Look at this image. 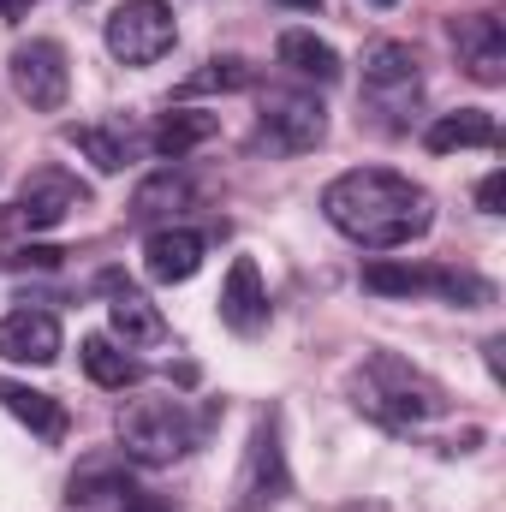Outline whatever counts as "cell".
I'll use <instances>...</instances> for the list:
<instances>
[{
	"instance_id": "cell-9",
	"label": "cell",
	"mask_w": 506,
	"mask_h": 512,
	"mask_svg": "<svg viewBox=\"0 0 506 512\" xmlns=\"http://www.w3.org/2000/svg\"><path fill=\"white\" fill-rule=\"evenodd\" d=\"M292 477H286V447H280V417H256V435L245 447V471H239V512H268L286 501Z\"/></svg>"
},
{
	"instance_id": "cell-10",
	"label": "cell",
	"mask_w": 506,
	"mask_h": 512,
	"mask_svg": "<svg viewBox=\"0 0 506 512\" xmlns=\"http://www.w3.org/2000/svg\"><path fill=\"white\" fill-rule=\"evenodd\" d=\"M453 42H459L465 72H471L477 84H506V24L495 12L459 18V24H453Z\"/></svg>"
},
{
	"instance_id": "cell-8",
	"label": "cell",
	"mask_w": 506,
	"mask_h": 512,
	"mask_svg": "<svg viewBox=\"0 0 506 512\" xmlns=\"http://www.w3.org/2000/svg\"><path fill=\"white\" fill-rule=\"evenodd\" d=\"M256 126H262V137H268L280 155H304V149H316V143L328 137V114H322V102H316L310 90L274 84V90H262Z\"/></svg>"
},
{
	"instance_id": "cell-20",
	"label": "cell",
	"mask_w": 506,
	"mask_h": 512,
	"mask_svg": "<svg viewBox=\"0 0 506 512\" xmlns=\"http://www.w3.org/2000/svg\"><path fill=\"white\" fill-rule=\"evenodd\" d=\"M0 405H6L30 435H42V441H60V435H66V405H60L54 393H36L30 382H6V376H0Z\"/></svg>"
},
{
	"instance_id": "cell-18",
	"label": "cell",
	"mask_w": 506,
	"mask_h": 512,
	"mask_svg": "<svg viewBox=\"0 0 506 512\" xmlns=\"http://www.w3.org/2000/svg\"><path fill=\"white\" fill-rule=\"evenodd\" d=\"M423 143L435 155H453V149H495L501 143V126L489 108H459V114H441L435 126L423 131Z\"/></svg>"
},
{
	"instance_id": "cell-19",
	"label": "cell",
	"mask_w": 506,
	"mask_h": 512,
	"mask_svg": "<svg viewBox=\"0 0 506 512\" xmlns=\"http://www.w3.org/2000/svg\"><path fill=\"white\" fill-rule=\"evenodd\" d=\"M78 364H84V376L96 387H114V393H126V387L143 382V364L131 358V346H120L114 334H90L78 346Z\"/></svg>"
},
{
	"instance_id": "cell-12",
	"label": "cell",
	"mask_w": 506,
	"mask_h": 512,
	"mask_svg": "<svg viewBox=\"0 0 506 512\" xmlns=\"http://www.w3.org/2000/svg\"><path fill=\"white\" fill-rule=\"evenodd\" d=\"M197 268H203V233H191V227H161V233L143 239V274H149V280L185 286Z\"/></svg>"
},
{
	"instance_id": "cell-6",
	"label": "cell",
	"mask_w": 506,
	"mask_h": 512,
	"mask_svg": "<svg viewBox=\"0 0 506 512\" xmlns=\"http://www.w3.org/2000/svg\"><path fill=\"white\" fill-rule=\"evenodd\" d=\"M102 36H108V54L120 66H155L173 48L179 24H173L167 0H126V6H114V18H108Z\"/></svg>"
},
{
	"instance_id": "cell-27",
	"label": "cell",
	"mask_w": 506,
	"mask_h": 512,
	"mask_svg": "<svg viewBox=\"0 0 506 512\" xmlns=\"http://www.w3.org/2000/svg\"><path fill=\"white\" fill-rule=\"evenodd\" d=\"M280 6H298V12H316L322 0H280Z\"/></svg>"
},
{
	"instance_id": "cell-17",
	"label": "cell",
	"mask_w": 506,
	"mask_h": 512,
	"mask_svg": "<svg viewBox=\"0 0 506 512\" xmlns=\"http://www.w3.org/2000/svg\"><path fill=\"white\" fill-rule=\"evenodd\" d=\"M364 90L387 102V96H417V54L405 42H376L364 54Z\"/></svg>"
},
{
	"instance_id": "cell-2",
	"label": "cell",
	"mask_w": 506,
	"mask_h": 512,
	"mask_svg": "<svg viewBox=\"0 0 506 512\" xmlns=\"http://www.w3.org/2000/svg\"><path fill=\"white\" fill-rule=\"evenodd\" d=\"M352 387H358V411H370L387 429H423L447 411V387L423 376L417 364H405L399 352H370Z\"/></svg>"
},
{
	"instance_id": "cell-3",
	"label": "cell",
	"mask_w": 506,
	"mask_h": 512,
	"mask_svg": "<svg viewBox=\"0 0 506 512\" xmlns=\"http://www.w3.org/2000/svg\"><path fill=\"white\" fill-rule=\"evenodd\" d=\"M114 429H120V459H131V465H173L197 441L179 399H131Z\"/></svg>"
},
{
	"instance_id": "cell-24",
	"label": "cell",
	"mask_w": 506,
	"mask_h": 512,
	"mask_svg": "<svg viewBox=\"0 0 506 512\" xmlns=\"http://www.w3.org/2000/svg\"><path fill=\"white\" fill-rule=\"evenodd\" d=\"M256 72L239 60V54H221V60H209V72H197V78H185V96H197V90H251Z\"/></svg>"
},
{
	"instance_id": "cell-14",
	"label": "cell",
	"mask_w": 506,
	"mask_h": 512,
	"mask_svg": "<svg viewBox=\"0 0 506 512\" xmlns=\"http://www.w3.org/2000/svg\"><path fill=\"white\" fill-rule=\"evenodd\" d=\"M108 328H114V340L120 346H161L167 340V316L137 292V286H120L114 274H108Z\"/></svg>"
},
{
	"instance_id": "cell-15",
	"label": "cell",
	"mask_w": 506,
	"mask_h": 512,
	"mask_svg": "<svg viewBox=\"0 0 506 512\" xmlns=\"http://www.w3.org/2000/svg\"><path fill=\"white\" fill-rule=\"evenodd\" d=\"M137 495V483H131L126 459H114V453H96V459H84L78 471H72V489H66V501L72 507H96V501H131Z\"/></svg>"
},
{
	"instance_id": "cell-1",
	"label": "cell",
	"mask_w": 506,
	"mask_h": 512,
	"mask_svg": "<svg viewBox=\"0 0 506 512\" xmlns=\"http://www.w3.org/2000/svg\"><path fill=\"white\" fill-rule=\"evenodd\" d=\"M322 215L364 251H399L435 227V197L393 167H352L322 191Z\"/></svg>"
},
{
	"instance_id": "cell-5",
	"label": "cell",
	"mask_w": 506,
	"mask_h": 512,
	"mask_svg": "<svg viewBox=\"0 0 506 512\" xmlns=\"http://www.w3.org/2000/svg\"><path fill=\"white\" fill-rule=\"evenodd\" d=\"M90 203V185H78L72 173H60V167H42V173H30L24 185H18V197L0 209V227L6 233H48V227H60L72 209H84Z\"/></svg>"
},
{
	"instance_id": "cell-16",
	"label": "cell",
	"mask_w": 506,
	"mask_h": 512,
	"mask_svg": "<svg viewBox=\"0 0 506 512\" xmlns=\"http://www.w3.org/2000/svg\"><path fill=\"white\" fill-rule=\"evenodd\" d=\"M274 54H280V66L292 72V78H304V84H340V54L316 36V30H286L280 42H274Z\"/></svg>"
},
{
	"instance_id": "cell-22",
	"label": "cell",
	"mask_w": 506,
	"mask_h": 512,
	"mask_svg": "<svg viewBox=\"0 0 506 512\" xmlns=\"http://www.w3.org/2000/svg\"><path fill=\"white\" fill-rule=\"evenodd\" d=\"M66 143H72L96 173H120L131 161V137L114 131V126H90V120H84V126H66Z\"/></svg>"
},
{
	"instance_id": "cell-25",
	"label": "cell",
	"mask_w": 506,
	"mask_h": 512,
	"mask_svg": "<svg viewBox=\"0 0 506 512\" xmlns=\"http://www.w3.org/2000/svg\"><path fill=\"white\" fill-rule=\"evenodd\" d=\"M477 203H483V215H501V203H506V173H489V179L477 185Z\"/></svg>"
},
{
	"instance_id": "cell-4",
	"label": "cell",
	"mask_w": 506,
	"mask_h": 512,
	"mask_svg": "<svg viewBox=\"0 0 506 512\" xmlns=\"http://www.w3.org/2000/svg\"><path fill=\"white\" fill-rule=\"evenodd\" d=\"M364 292H376V298H423V292H435L447 304H489L495 298L489 280H477V274L429 268V262H393V256L364 262Z\"/></svg>"
},
{
	"instance_id": "cell-26",
	"label": "cell",
	"mask_w": 506,
	"mask_h": 512,
	"mask_svg": "<svg viewBox=\"0 0 506 512\" xmlns=\"http://www.w3.org/2000/svg\"><path fill=\"white\" fill-rule=\"evenodd\" d=\"M30 6H36V0H0V18H6V24H18Z\"/></svg>"
},
{
	"instance_id": "cell-13",
	"label": "cell",
	"mask_w": 506,
	"mask_h": 512,
	"mask_svg": "<svg viewBox=\"0 0 506 512\" xmlns=\"http://www.w3.org/2000/svg\"><path fill=\"white\" fill-rule=\"evenodd\" d=\"M221 322L233 334H256L268 322V292H262V268L256 256H233L227 280H221Z\"/></svg>"
},
{
	"instance_id": "cell-21",
	"label": "cell",
	"mask_w": 506,
	"mask_h": 512,
	"mask_svg": "<svg viewBox=\"0 0 506 512\" xmlns=\"http://www.w3.org/2000/svg\"><path fill=\"white\" fill-rule=\"evenodd\" d=\"M215 114H197V108H179V114H167L161 126L149 131V149L161 155V161H179V155H191L203 137H215Z\"/></svg>"
},
{
	"instance_id": "cell-7",
	"label": "cell",
	"mask_w": 506,
	"mask_h": 512,
	"mask_svg": "<svg viewBox=\"0 0 506 512\" xmlns=\"http://www.w3.org/2000/svg\"><path fill=\"white\" fill-rule=\"evenodd\" d=\"M6 72H12V90H18L36 114H54V108H66V96H72V60H66V48H60L54 36L18 42Z\"/></svg>"
},
{
	"instance_id": "cell-28",
	"label": "cell",
	"mask_w": 506,
	"mask_h": 512,
	"mask_svg": "<svg viewBox=\"0 0 506 512\" xmlns=\"http://www.w3.org/2000/svg\"><path fill=\"white\" fill-rule=\"evenodd\" d=\"M370 6H393V0H370Z\"/></svg>"
},
{
	"instance_id": "cell-11",
	"label": "cell",
	"mask_w": 506,
	"mask_h": 512,
	"mask_svg": "<svg viewBox=\"0 0 506 512\" xmlns=\"http://www.w3.org/2000/svg\"><path fill=\"white\" fill-rule=\"evenodd\" d=\"M0 358L6 364H54L60 358V322L48 310H12V316H0Z\"/></svg>"
},
{
	"instance_id": "cell-23",
	"label": "cell",
	"mask_w": 506,
	"mask_h": 512,
	"mask_svg": "<svg viewBox=\"0 0 506 512\" xmlns=\"http://www.w3.org/2000/svg\"><path fill=\"white\" fill-rule=\"evenodd\" d=\"M179 203H191V179L185 173H173V167H161V173H149L137 191H131V221H155V215H173Z\"/></svg>"
}]
</instances>
